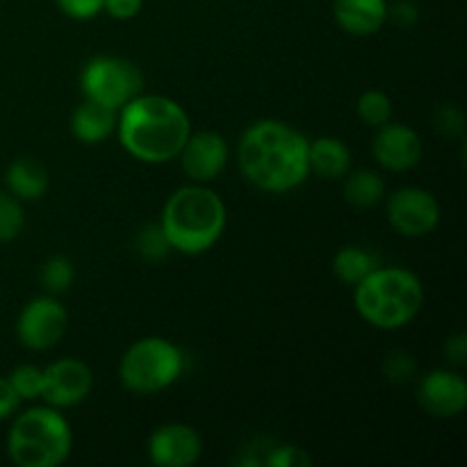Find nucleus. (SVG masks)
Returning a JSON list of instances; mask_svg holds the SVG:
<instances>
[{
    "instance_id": "6e6552de",
    "label": "nucleus",
    "mask_w": 467,
    "mask_h": 467,
    "mask_svg": "<svg viewBox=\"0 0 467 467\" xmlns=\"http://www.w3.org/2000/svg\"><path fill=\"white\" fill-rule=\"evenodd\" d=\"M68 328V313L53 295L36 296L23 306L16 322V336L30 351H48Z\"/></svg>"
},
{
    "instance_id": "4468645a",
    "label": "nucleus",
    "mask_w": 467,
    "mask_h": 467,
    "mask_svg": "<svg viewBox=\"0 0 467 467\" xmlns=\"http://www.w3.org/2000/svg\"><path fill=\"white\" fill-rule=\"evenodd\" d=\"M418 400L433 418H456L467 406V381L451 369H433L420 381Z\"/></svg>"
},
{
    "instance_id": "39448f33",
    "label": "nucleus",
    "mask_w": 467,
    "mask_h": 467,
    "mask_svg": "<svg viewBox=\"0 0 467 467\" xmlns=\"http://www.w3.org/2000/svg\"><path fill=\"white\" fill-rule=\"evenodd\" d=\"M73 447L71 424L53 406L16 415L7 436L9 459L18 467H57Z\"/></svg>"
},
{
    "instance_id": "2eb2a0df",
    "label": "nucleus",
    "mask_w": 467,
    "mask_h": 467,
    "mask_svg": "<svg viewBox=\"0 0 467 467\" xmlns=\"http://www.w3.org/2000/svg\"><path fill=\"white\" fill-rule=\"evenodd\" d=\"M333 18L354 36H369L388 21V0H333Z\"/></svg>"
},
{
    "instance_id": "393cba45",
    "label": "nucleus",
    "mask_w": 467,
    "mask_h": 467,
    "mask_svg": "<svg viewBox=\"0 0 467 467\" xmlns=\"http://www.w3.org/2000/svg\"><path fill=\"white\" fill-rule=\"evenodd\" d=\"M9 383L16 390V395L23 400H39L41 390H44V369L35 368V365H18L9 374Z\"/></svg>"
},
{
    "instance_id": "1a4fd4ad",
    "label": "nucleus",
    "mask_w": 467,
    "mask_h": 467,
    "mask_svg": "<svg viewBox=\"0 0 467 467\" xmlns=\"http://www.w3.org/2000/svg\"><path fill=\"white\" fill-rule=\"evenodd\" d=\"M386 214L390 226L404 237L431 235L441 223V205L422 187H401L388 196Z\"/></svg>"
},
{
    "instance_id": "cd10ccee",
    "label": "nucleus",
    "mask_w": 467,
    "mask_h": 467,
    "mask_svg": "<svg viewBox=\"0 0 467 467\" xmlns=\"http://www.w3.org/2000/svg\"><path fill=\"white\" fill-rule=\"evenodd\" d=\"M433 126L442 137H463L465 132V117L456 105H441L433 114Z\"/></svg>"
},
{
    "instance_id": "c85d7f7f",
    "label": "nucleus",
    "mask_w": 467,
    "mask_h": 467,
    "mask_svg": "<svg viewBox=\"0 0 467 467\" xmlns=\"http://www.w3.org/2000/svg\"><path fill=\"white\" fill-rule=\"evenodd\" d=\"M59 12L76 21H89L103 12V0H55Z\"/></svg>"
},
{
    "instance_id": "9b49d317",
    "label": "nucleus",
    "mask_w": 467,
    "mask_h": 467,
    "mask_svg": "<svg viewBox=\"0 0 467 467\" xmlns=\"http://www.w3.org/2000/svg\"><path fill=\"white\" fill-rule=\"evenodd\" d=\"M228 155L231 150H228V141L223 140V135L214 130H199L190 132L178 158H181L185 176L203 185V182L222 176L228 164Z\"/></svg>"
},
{
    "instance_id": "f03ea898",
    "label": "nucleus",
    "mask_w": 467,
    "mask_h": 467,
    "mask_svg": "<svg viewBox=\"0 0 467 467\" xmlns=\"http://www.w3.org/2000/svg\"><path fill=\"white\" fill-rule=\"evenodd\" d=\"M190 132V117L182 105L169 96L140 94L119 109V141L140 162H171L178 158Z\"/></svg>"
},
{
    "instance_id": "5701e85b",
    "label": "nucleus",
    "mask_w": 467,
    "mask_h": 467,
    "mask_svg": "<svg viewBox=\"0 0 467 467\" xmlns=\"http://www.w3.org/2000/svg\"><path fill=\"white\" fill-rule=\"evenodd\" d=\"M356 109H358V117L372 128L386 126L388 121H392V112H395V109H392L390 96L383 94V91L379 89L365 91L358 99Z\"/></svg>"
},
{
    "instance_id": "f257e3e1",
    "label": "nucleus",
    "mask_w": 467,
    "mask_h": 467,
    "mask_svg": "<svg viewBox=\"0 0 467 467\" xmlns=\"http://www.w3.org/2000/svg\"><path fill=\"white\" fill-rule=\"evenodd\" d=\"M237 164L255 190L285 194L310 176L308 140L287 123L263 119L242 132Z\"/></svg>"
},
{
    "instance_id": "c756f323",
    "label": "nucleus",
    "mask_w": 467,
    "mask_h": 467,
    "mask_svg": "<svg viewBox=\"0 0 467 467\" xmlns=\"http://www.w3.org/2000/svg\"><path fill=\"white\" fill-rule=\"evenodd\" d=\"M388 18L400 27H413L420 21V9L413 0H397L388 5Z\"/></svg>"
},
{
    "instance_id": "20e7f679",
    "label": "nucleus",
    "mask_w": 467,
    "mask_h": 467,
    "mask_svg": "<svg viewBox=\"0 0 467 467\" xmlns=\"http://www.w3.org/2000/svg\"><path fill=\"white\" fill-rule=\"evenodd\" d=\"M360 317L381 331H397L413 322L424 304L422 281L401 267H377L354 285Z\"/></svg>"
},
{
    "instance_id": "2f4dec72",
    "label": "nucleus",
    "mask_w": 467,
    "mask_h": 467,
    "mask_svg": "<svg viewBox=\"0 0 467 467\" xmlns=\"http://www.w3.org/2000/svg\"><path fill=\"white\" fill-rule=\"evenodd\" d=\"M21 406V397L12 388L9 379L0 377V420H9Z\"/></svg>"
},
{
    "instance_id": "ddd939ff",
    "label": "nucleus",
    "mask_w": 467,
    "mask_h": 467,
    "mask_svg": "<svg viewBox=\"0 0 467 467\" xmlns=\"http://www.w3.org/2000/svg\"><path fill=\"white\" fill-rule=\"evenodd\" d=\"M372 153L377 162L388 171H410L422 160L424 146L418 132L404 123L388 121L377 128L372 140Z\"/></svg>"
},
{
    "instance_id": "9d476101",
    "label": "nucleus",
    "mask_w": 467,
    "mask_h": 467,
    "mask_svg": "<svg viewBox=\"0 0 467 467\" xmlns=\"http://www.w3.org/2000/svg\"><path fill=\"white\" fill-rule=\"evenodd\" d=\"M94 388V374L78 358H62L44 369L41 400L53 409H71L85 401Z\"/></svg>"
},
{
    "instance_id": "7ed1b4c3",
    "label": "nucleus",
    "mask_w": 467,
    "mask_h": 467,
    "mask_svg": "<svg viewBox=\"0 0 467 467\" xmlns=\"http://www.w3.org/2000/svg\"><path fill=\"white\" fill-rule=\"evenodd\" d=\"M226 222L228 214L222 196L199 182L173 192L160 219L171 249L185 255H199L213 249L223 235Z\"/></svg>"
},
{
    "instance_id": "b1692460",
    "label": "nucleus",
    "mask_w": 467,
    "mask_h": 467,
    "mask_svg": "<svg viewBox=\"0 0 467 467\" xmlns=\"http://www.w3.org/2000/svg\"><path fill=\"white\" fill-rule=\"evenodd\" d=\"M26 228L21 201L12 194H0V242H12Z\"/></svg>"
},
{
    "instance_id": "dca6fc26",
    "label": "nucleus",
    "mask_w": 467,
    "mask_h": 467,
    "mask_svg": "<svg viewBox=\"0 0 467 467\" xmlns=\"http://www.w3.org/2000/svg\"><path fill=\"white\" fill-rule=\"evenodd\" d=\"M119 109L85 99L71 117V132L82 144H100L117 130Z\"/></svg>"
},
{
    "instance_id": "f8f14e48",
    "label": "nucleus",
    "mask_w": 467,
    "mask_h": 467,
    "mask_svg": "<svg viewBox=\"0 0 467 467\" xmlns=\"http://www.w3.org/2000/svg\"><path fill=\"white\" fill-rule=\"evenodd\" d=\"M201 454L203 441L190 424H162L149 438V459L158 467H190L199 463Z\"/></svg>"
},
{
    "instance_id": "4be33fe9",
    "label": "nucleus",
    "mask_w": 467,
    "mask_h": 467,
    "mask_svg": "<svg viewBox=\"0 0 467 467\" xmlns=\"http://www.w3.org/2000/svg\"><path fill=\"white\" fill-rule=\"evenodd\" d=\"M135 249L137 254L150 263H160L171 254V242H169L167 233H164L162 223H144L135 235Z\"/></svg>"
},
{
    "instance_id": "7c9ffc66",
    "label": "nucleus",
    "mask_w": 467,
    "mask_h": 467,
    "mask_svg": "<svg viewBox=\"0 0 467 467\" xmlns=\"http://www.w3.org/2000/svg\"><path fill=\"white\" fill-rule=\"evenodd\" d=\"M144 7V0H103V12L117 21H130Z\"/></svg>"
},
{
    "instance_id": "bb28decb",
    "label": "nucleus",
    "mask_w": 467,
    "mask_h": 467,
    "mask_svg": "<svg viewBox=\"0 0 467 467\" xmlns=\"http://www.w3.org/2000/svg\"><path fill=\"white\" fill-rule=\"evenodd\" d=\"M415 360L406 351H390L383 360V374L390 383H406L415 377Z\"/></svg>"
},
{
    "instance_id": "423d86ee",
    "label": "nucleus",
    "mask_w": 467,
    "mask_h": 467,
    "mask_svg": "<svg viewBox=\"0 0 467 467\" xmlns=\"http://www.w3.org/2000/svg\"><path fill=\"white\" fill-rule=\"evenodd\" d=\"M185 368V356L164 337H141L128 347L119 363L123 388L135 395H155L178 381Z\"/></svg>"
},
{
    "instance_id": "a878e982",
    "label": "nucleus",
    "mask_w": 467,
    "mask_h": 467,
    "mask_svg": "<svg viewBox=\"0 0 467 467\" xmlns=\"http://www.w3.org/2000/svg\"><path fill=\"white\" fill-rule=\"evenodd\" d=\"M313 459L306 454V450L296 445H276L269 450L263 459V465L269 467H310Z\"/></svg>"
},
{
    "instance_id": "f3484780",
    "label": "nucleus",
    "mask_w": 467,
    "mask_h": 467,
    "mask_svg": "<svg viewBox=\"0 0 467 467\" xmlns=\"http://www.w3.org/2000/svg\"><path fill=\"white\" fill-rule=\"evenodd\" d=\"M48 169L36 158H27V155L9 162L7 171H5V185L18 201L41 199L48 190Z\"/></svg>"
},
{
    "instance_id": "a211bd4d",
    "label": "nucleus",
    "mask_w": 467,
    "mask_h": 467,
    "mask_svg": "<svg viewBox=\"0 0 467 467\" xmlns=\"http://www.w3.org/2000/svg\"><path fill=\"white\" fill-rule=\"evenodd\" d=\"M308 167L327 181H340L351 171V150L336 137H319L308 141Z\"/></svg>"
},
{
    "instance_id": "6ab92c4d",
    "label": "nucleus",
    "mask_w": 467,
    "mask_h": 467,
    "mask_svg": "<svg viewBox=\"0 0 467 467\" xmlns=\"http://www.w3.org/2000/svg\"><path fill=\"white\" fill-rule=\"evenodd\" d=\"M386 196V182L372 169H358L345 176V201L354 208H374Z\"/></svg>"
},
{
    "instance_id": "473e14b6",
    "label": "nucleus",
    "mask_w": 467,
    "mask_h": 467,
    "mask_svg": "<svg viewBox=\"0 0 467 467\" xmlns=\"http://www.w3.org/2000/svg\"><path fill=\"white\" fill-rule=\"evenodd\" d=\"M445 356L450 363L463 365L467 356V336L465 333H456V336H450L445 342Z\"/></svg>"
},
{
    "instance_id": "412c9836",
    "label": "nucleus",
    "mask_w": 467,
    "mask_h": 467,
    "mask_svg": "<svg viewBox=\"0 0 467 467\" xmlns=\"http://www.w3.org/2000/svg\"><path fill=\"white\" fill-rule=\"evenodd\" d=\"M39 283L48 295H64L76 283V267L64 255H53L39 269Z\"/></svg>"
},
{
    "instance_id": "0eeeda50",
    "label": "nucleus",
    "mask_w": 467,
    "mask_h": 467,
    "mask_svg": "<svg viewBox=\"0 0 467 467\" xmlns=\"http://www.w3.org/2000/svg\"><path fill=\"white\" fill-rule=\"evenodd\" d=\"M80 89L85 99L99 100L121 109L144 89V73L135 62L114 55H99L89 59L80 73Z\"/></svg>"
},
{
    "instance_id": "aec40b11",
    "label": "nucleus",
    "mask_w": 467,
    "mask_h": 467,
    "mask_svg": "<svg viewBox=\"0 0 467 467\" xmlns=\"http://www.w3.org/2000/svg\"><path fill=\"white\" fill-rule=\"evenodd\" d=\"M379 267V258L360 246H345L333 258V274L347 285H358Z\"/></svg>"
}]
</instances>
